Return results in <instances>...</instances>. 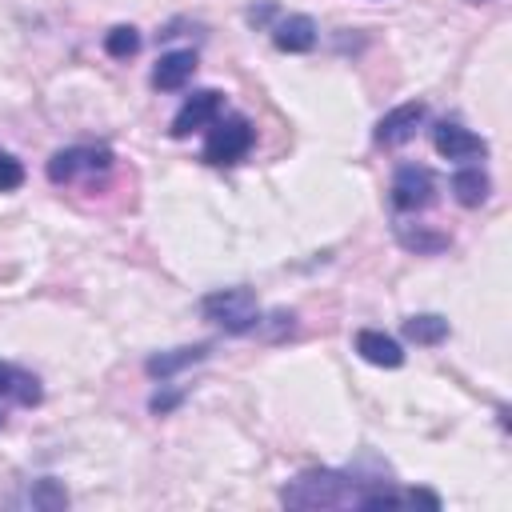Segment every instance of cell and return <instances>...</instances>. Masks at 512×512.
Instances as JSON below:
<instances>
[{"mask_svg": "<svg viewBox=\"0 0 512 512\" xmlns=\"http://www.w3.org/2000/svg\"><path fill=\"white\" fill-rule=\"evenodd\" d=\"M112 160H116V156H112V148H104V144H72V148L52 152L48 164H44V172H48V180L60 188V184H72L76 176L108 172Z\"/></svg>", "mask_w": 512, "mask_h": 512, "instance_id": "277c9868", "label": "cell"}, {"mask_svg": "<svg viewBox=\"0 0 512 512\" xmlns=\"http://www.w3.org/2000/svg\"><path fill=\"white\" fill-rule=\"evenodd\" d=\"M208 344H184V348H168V352H152L148 360H144V372L152 376V380H172L176 372H184V368H192V364H200V360H208Z\"/></svg>", "mask_w": 512, "mask_h": 512, "instance_id": "4fadbf2b", "label": "cell"}, {"mask_svg": "<svg viewBox=\"0 0 512 512\" xmlns=\"http://www.w3.org/2000/svg\"><path fill=\"white\" fill-rule=\"evenodd\" d=\"M252 144H256V128H252L248 116H240V112L216 116L208 124V140L200 148V160L212 164V168H232L252 152Z\"/></svg>", "mask_w": 512, "mask_h": 512, "instance_id": "7a4b0ae2", "label": "cell"}, {"mask_svg": "<svg viewBox=\"0 0 512 512\" xmlns=\"http://www.w3.org/2000/svg\"><path fill=\"white\" fill-rule=\"evenodd\" d=\"M180 400H184V392H156V396L148 400V408H152L156 416H168V412H172Z\"/></svg>", "mask_w": 512, "mask_h": 512, "instance_id": "ffe728a7", "label": "cell"}, {"mask_svg": "<svg viewBox=\"0 0 512 512\" xmlns=\"http://www.w3.org/2000/svg\"><path fill=\"white\" fill-rule=\"evenodd\" d=\"M44 400V388H40V380L28 372V368H20V364H8V360H0V428H4V412L16 404V408H36Z\"/></svg>", "mask_w": 512, "mask_h": 512, "instance_id": "9c48e42d", "label": "cell"}, {"mask_svg": "<svg viewBox=\"0 0 512 512\" xmlns=\"http://www.w3.org/2000/svg\"><path fill=\"white\" fill-rule=\"evenodd\" d=\"M24 184V164L8 152H0V192H16Z\"/></svg>", "mask_w": 512, "mask_h": 512, "instance_id": "d6986e66", "label": "cell"}, {"mask_svg": "<svg viewBox=\"0 0 512 512\" xmlns=\"http://www.w3.org/2000/svg\"><path fill=\"white\" fill-rule=\"evenodd\" d=\"M24 504L36 508V512H64L68 508V492H64V484L56 476H40V480L28 484Z\"/></svg>", "mask_w": 512, "mask_h": 512, "instance_id": "2e32d148", "label": "cell"}, {"mask_svg": "<svg viewBox=\"0 0 512 512\" xmlns=\"http://www.w3.org/2000/svg\"><path fill=\"white\" fill-rule=\"evenodd\" d=\"M388 204L404 216V212H424L428 204H436V172L424 164H400L388 188Z\"/></svg>", "mask_w": 512, "mask_h": 512, "instance_id": "5b68a950", "label": "cell"}, {"mask_svg": "<svg viewBox=\"0 0 512 512\" xmlns=\"http://www.w3.org/2000/svg\"><path fill=\"white\" fill-rule=\"evenodd\" d=\"M488 192H492V180L480 172V164H464V168L452 172V196H456V204L480 208L488 200Z\"/></svg>", "mask_w": 512, "mask_h": 512, "instance_id": "5bb4252c", "label": "cell"}, {"mask_svg": "<svg viewBox=\"0 0 512 512\" xmlns=\"http://www.w3.org/2000/svg\"><path fill=\"white\" fill-rule=\"evenodd\" d=\"M104 52H108L112 60H128V56H136V52H140V32H136L132 24H116V28H108V32H104Z\"/></svg>", "mask_w": 512, "mask_h": 512, "instance_id": "ac0fdd59", "label": "cell"}, {"mask_svg": "<svg viewBox=\"0 0 512 512\" xmlns=\"http://www.w3.org/2000/svg\"><path fill=\"white\" fill-rule=\"evenodd\" d=\"M424 120H428V104H424V100H408V104H396V108H388V112L376 120V128H372V140H376V144H384V148L408 144Z\"/></svg>", "mask_w": 512, "mask_h": 512, "instance_id": "8992f818", "label": "cell"}, {"mask_svg": "<svg viewBox=\"0 0 512 512\" xmlns=\"http://www.w3.org/2000/svg\"><path fill=\"white\" fill-rule=\"evenodd\" d=\"M432 144H436V152H440L444 160H452V164H468V160H484V156H488V140L476 136V132L464 128V124H456V120H440V124L432 128Z\"/></svg>", "mask_w": 512, "mask_h": 512, "instance_id": "52a82bcc", "label": "cell"}, {"mask_svg": "<svg viewBox=\"0 0 512 512\" xmlns=\"http://www.w3.org/2000/svg\"><path fill=\"white\" fill-rule=\"evenodd\" d=\"M396 240H400V248H408L416 256H436L448 248L444 232H428L424 224H404V220H396Z\"/></svg>", "mask_w": 512, "mask_h": 512, "instance_id": "9a60e30c", "label": "cell"}, {"mask_svg": "<svg viewBox=\"0 0 512 512\" xmlns=\"http://www.w3.org/2000/svg\"><path fill=\"white\" fill-rule=\"evenodd\" d=\"M220 108H224V92H216V88H200V92H192V96L180 104V112L172 116L168 136L184 140V136H192L196 128H208V124L220 116Z\"/></svg>", "mask_w": 512, "mask_h": 512, "instance_id": "ba28073f", "label": "cell"}, {"mask_svg": "<svg viewBox=\"0 0 512 512\" xmlns=\"http://www.w3.org/2000/svg\"><path fill=\"white\" fill-rule=\"evenodd\" d=\"M280 504L292 512H324V508H412L408 488H396L384 476H360L352 468H308L280 488Z\"/></svg>", "mask_w": 512, "mask_h": 512, "instance_id": "6da1fadb", "label": "cell"}, {"mask_svg": "<svg viewBox=\"0 0 512 512\" xmlns=\"http://www.w3.org/2000/svg\"><path fill=\"white\" fill-rule=\"evenodd\" d=\"M352 348H356L360 360H368L376 368H400L404 364V348L388 332H380V328H360L356 340H352Z\"/></svg>", "mask_w": 512, "mask_h": 512, "instance_id": "7c38bea8", "label": "cell"}, {"mask_svg": "<svg viewBox=\"0 0 512 512\" xmlns=\"http://www.w3.org/2000/svg\"><path fill=\"white\" fill-rule=\"evenodd\" d=\"M272 12H276V4H272V0H264L260 8H248V24H264Z\"/></svg>", "mask_w": 512, "mask_h": 512, "instance_id": "44dd1931", "label": "cell"}, {"mask_svg": "<svg viewBox=\"0 0 512 512\" xmlns=\"http://www.w3.org/2000/svg\"><path fill=\"white\" fill-rule=\"evenodd\" d=\"M404 336H408L412 344H424V348H432V344L448 340V320H444V316H436V312H424V316H408V320H404Z\"/></svg>", "mask_w": 512, "mask_h": 512, "instance_id": "e0dca14e", "label": "cell"}, {"mask_svg": "<svg viewBox=\"0 0 512 512\" xmlns=\"http://www.w3.org/2000/svg\"><path fill=\"white\" fill-rule=\"evenodd\" d=\"M272 44L288 56H300V52H312L316 48V20L304 16V12H292L284 20L272 24Z\"/></svg>", "mask_w": 512, "mask_h": 512, "instance_id": "30bf717a", "label": "cell"}, {"mask_svg": "<svg viewBox=\"0 0 512 512\" xmlns=\"http://www.w3.org/2000/svg\"><path fill=\"white\" fill-rule=\"evenodd\" d=\"M200 312L204 320L220 324L228 336H244V332H256L260 328V304H256V292L236 284V288H216L200 300Z\"/></svg>", "mask_w": 512, "mask_h": 512, "instance_id": "3957f363", "label": "cell"}, {"mask_svg": "<svg viewBox=\"0 0 512 512\" xmlns=\"http://www.w3.org/2000/svg\"><path fill=\"white\" fill-rule=\"evenodd\" d=\"M196 72V52L192 48H172L156 60L152 68V88L156 92H180Z\"/></svg>", "mask_w": 512, "mask_h": 512, "instance_id": "8fae6325", "label": "cell"}]
</instances>
